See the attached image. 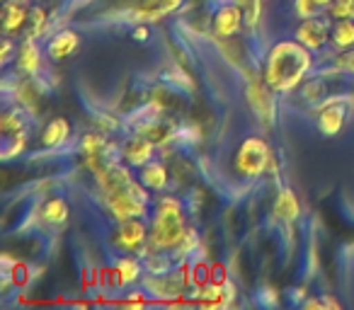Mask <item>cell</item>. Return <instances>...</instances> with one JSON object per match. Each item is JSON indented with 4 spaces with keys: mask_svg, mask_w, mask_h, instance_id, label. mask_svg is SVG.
I'll list each match as a JSON object with an SVG mask.
<instances>
[{
    "mask_svg": "<svg viewBox=\"0 0 354 310\" xmlns=\"http://www.w3.org/2000/svg\"><path fill=\"white\" fill-rule=\"evenodd\" d=\"M308 46L301 41H277L267 54L265 64V80L274 93H289L296 85L304 83L306 73L310 70V54Z\"/></svg>",
    "mask_w": 354,
    "mask_h": 310,
    "instance_id": "6da1fadb",
    "label": "cell"
},
{
    "mask_svg": "<svg viewBox=\"0 0 354 310\" xmlns=\"http://www.w3.org/2000/svg\"><path fill=\"white\" fill-rule=\"evenodd\" d=\"M185 235H187V228H185V216L180 204L172 197L158 199L156 216H153L151 233H148L151 245L160 252L177 250V245L185 240Z\"/></svg>",
    "mask_w": 354,
    "mask_h": 310,
    "instance_id": "7a4b0ae2",
    "label": "cell"
},
{
    "mask_svg": "<svg viewBox=\"0 0 354 310\" xmlns=\"http://www.w3.org/2000/svg\"><path fill=\"white\" fill-rule=\"evenodd\" d=\"M270 163H272V151L265 138L260 136H248L236 153V173L241 177L248 180L260 177L270 168Z\"/></svg>",
    "mask_w": 354,
    "mask_h": 310,
    "instance_id": "3957f363",
    "label": "cell"
},
{
    "mask_svg": "<svg viewBox=\"0 0 354 310\" xmlns=\"http://www.w3.org/2000/svg\"><path fill=\"white\" fill-rule=\"evenodd\" d=\"M330 30H333V25L323 17H306L296 30V39L304 46H308L310 51H318L330 41Z\"/></svg>",
    "mask_w": 354,
    "mask_h": 310,
    "instance_id": "277c9868",
    "label": "cell"
},
{
    "mask_svg": "<svg viewBox=\"0 0 354 310\" xmlns=\"http://www.w3.org/2000/svg\"><path fill=\"white\" fill-rule=\"evenodd\" d=\"M245 22V15H243V8L238 3H231V6H221L216 12H214V35L218 39H228V37L238 35Z\"/></svg>",
    "mask_w": 354,
    "mask_h": 310,
    "instance_id": "5b68a950",
    "label": "cell"
},
{
    "mask_svg": "<svg viewBox=\"0 0 354 310\" xmlns=\"http://www.w3.org/2000/svg\"><path fill=\"white\" fill-rule=\"evenodd\" d=\"M180 6H183V0H138L131 17L133 22H158L175 12Z\"/></svg>",
    "mask_w": 354,
    "mask_h": 310,
    "instance_id": "8992f818",
    "label": "cell"
},
{
    "mask_svg": "<svg viewBox=\"0 0 354 310\" xmlns=\"http://www.w3.org/2000/svg\"><path fill=\"white\" fill-rule=\"evenodd\" d=\"M272 93L274 90L267 85V80H252L250 83V88H248V97H250V109L257 114V119L260 122H265V124H270L272 119V114H274V109H272Z\"/></svg>",
    "mask_w": 354,
    "mask_h": 310,
    "instance_id": "52a82bcc",
    "label": "cell"
},
{
    "mask_svg": "<svg viewBox=\"0 0 354 310\" xmlns=\"http://www.w3.org/2000/svg\"><path fill=\"white\" fill-rule=\"evenodd\" d=\"M148 240V233L143 228V223H138L136 218L122 221L117 235H114V245L124 252H136L138 247H143V242Z\"/></svg>",
    "mask_w": 354,
    "mask_h": 310,
    "instance_id": "ba28073f",
    "label": "cell"
},
{
    "mask_svg": "<svg viewBox=\"0 0 354 310\" xmlns=\"http://www.w3.org/2000/svg\"><path fill=\"white\" fill-rule=\"evenodd\" d=\"M153 148H156V143L151 141V138H146L141 133V136H131L127 143H124L122 148V158L127 165H136V168H143L146 163H151L153 158Z\"/></svg>",
    "mask_w": 354,
    "mask_h": 310,
    "instance_id": "9c48e42d",
    "label": "cell"
},
{
    "mask_svg": "<svg viewBox=\"0 0 354 310\" xmlns=\"http://www.w3.org/2000/svg\"><path fill=\"white\" fill-rule=\"evenodd\" d=\"M27 20H30V10L25 8L22 0H8L3 6V32L8 37L20 35L27 27Z\"/></svg>",
    "mask_w": 354,
    "mask_h": 310,
    "instance_id": "30bf717a",
    "label": "cell"
},
{
    "mask_svg": "<svg viewBox=\"0 0 354 310\" xmlns=\"http://www.w3.org/2000/svg\"><path fill=\"white\" fill-rule=\"evenodd\" d=\"M78 46H80V37L75 35L73 30H64L49 41L46 54H49L51 61H64V59H68V56H73L75 51H78Z\"/></svg>",
    "mask_w": 354,
    "mask_h": 310,
    "instance_id": "8fae6325",
    "label": "cell"
},
{
    "mask_svg": "<svg viewBox=\"0 0 354 310\" xmlns=\"http://www.w3.org/2000/svg\"><path fill=\"white\" fill-rule=\"evenodd\" d=\"M17 68L22 70L25 75L35 78L41 68V54H39V46L35 44V39H25L17 49Z\"/></svg>",
    "mask_w": 354,
    "mask_h": 310,
    "instance_id": "7c38bea8",
    "label": "cell"
},
{
    "mask_svg": "<svg viewBox=\"0 0 354 310\" xmlns=\"http://www.w3.org/2000/svg\"><path fill=\"white\" fill-rule=\"evenodd\" d=\"M68 138H71V124L66 122L64 117H56V119H51L44 126V131H41V146L59 148V146H64Z\"/></svg>",
    "mask_w": 354,
    "mask_h": 310,
    "instance_id": "4fadbf2b",
    "label": "cell"
},
{
    "mask_svg": "<svg viewBox=\"0 0 354 310\" xmlns=\"http://www.w3.org/2000/svg\"><path fill=\"white\" fill-rule=\"evenodd\" d=\"M272 213H274V218H279V221H296V218H299V213H301V206H299V199H296V194L291 192V189H281V192L277 194V199H274Z\"/></svg>",
    "mask_w": 354,
    "mask_h": 310,
    "instance_id": "5bb4252c",
    "label": "cell"
},
{
    "mask_svg": "<svg viewBox=\"0 0 354 310\" xmlns=\"http://www.w3.org/2000/svg\"><path fill=\"white\" fill-rule=\"evenodd\" d=\"M344 126V109L339 104H325L318 117V128L325 136H337Z\"/></svg>",
    "mask_w": 354,
    "mask_h": 310,
    "instance_id": "9a60e30c",
    "label": "cell"
},
{
    "mask_svg": "<svg viewBox=\"0 0 354 310\" xmlns=\"http://www.w3.org/2000/svg\"><path fill=\"white\" fill-rule=\"evenodd\" d=\"M167 168L162 163H156V160H151V163H146L141 168V175H138V180H141V184L146 189H156V192H160V189L167 187Z\"/></svg>",
    "mask_w": 354,
    "mask_h": 310,
    "instance_id": "2e32d148",
    "label": "cell"
},
{
    "mask_svg": "<svg viewBox=\"0 0 354 310\" xmlns=\"http://www.w3.org/2000/svg\"><path fill=\"white\" fill-rule=\"evenodd\" d=\"M68 204H66L64 197H51L44 202V206H41V218H44L46 223H54V226H61V223L68 221Z\"/></svg>",
    "mask_w": 354,
    "mask_h": 310,
    "instance_id": "e0dca14e",
    "label": "cell"
},
{
    "mask_svg": "<svg viewBox=\"0 0 354 310\" xmlns=\"http://www.w3.org/2000/svg\"><path fill=\"white\" fill-rule=\"evenodd\" d=\"M330 39L337 49H354V20H335L330 30Z\"/></svg>",
    "mask_w": 354,
    "mask_h": 310,
    "instance_id": "ac0fdd59",
    "label": "cell"
},
{
    "mask_svg": "<svg viewBox=\"0 0 354 310\" xmlns=\"http://www.w3.org/2000/svg\"><path fill=\"white\" fill-rule=\"evenodd\" d=\"M114 271H117V284L129 286L138 279L141 267H138V262L133 260V257H122V260L117 262V267H114Z\"/></svg>",
    "mask_w": 354,
    "mask_h": 310,
    "instance_id": "d6986e66",
    "label": "cell"
},
{
    "mask_svg": "<svg viewBox=\"0 0 354 310\" xmlns=\"http://www.w3.org/2000/svg\"><path fill=\"white\" fill-rule=\"evenodd\" d=\"M335 0H296V12L301 17H315L320 10H328Z\"/></svg>",
    "mask_w": 354,
    "mask_h": 310,
    "instance_id": "ffe728a7",
    "label": "cell"
},
{
    "mask_svg": "<svg viewBox=\"0 0 354 310\" xmlns=\"http://www.w3.org/2000/svg\"><path fill=\"white\" fill-rule=\"evenodd\" d=\"M46 10L44 8H32L30 10V20H27V39H35L37 35H41L46 27Z\"/></svg>",
    "mask_w": 354,
    "mask_h": 310,
    "instance_id": "44dd1931",
    "label": "cell"
},
{
    "mask_svg": "<svg viewBox=\"0 0 354 310\" xmlns=\"http://www.w3.org/2000/svg\"><path fill=\"white\" fill-rule=\"evenodd\" d=\"M328 10L333 20H354V0H335Z\"/></svg>",
    "mask_w": 354,
    "mask_h": 310,
    "instance_id": "7402d4cb",
    "label": "cell"
},
{
    "mask_svg": "<svg viewBox=\"0 0 354 310\" xmlns=\"http://www.w3.org/2000/svg\"><path fill=\"white\" fill-rule=\"evenodd\" d=\"M238 6L243 8V15H245V22L248 25H257L260 20V10H262V0H233Z\"/></svg>",
    "mask_w": 354,
    "mask_h": 310,
    "instance_id": "603a6c76",
    "label": "cell"
},
{
    "mask_svg": "<svg viewBox=\"0 0 354 310\" xmlns=\"http://www.w3.org/2000/svg\"><path fill=\"white\" fill-rule=\"evenodd\" d=\"M0 128H3V133L6 136H17V133H22V119L17 117V114H3V122H0Z\"/></svg>",
    "mask_w": 354,
    "mask_h": 310,
    "instance_id": "cb8c5ba5",
    "label": "cell"
},
{
    "mask_svg": "<svg viewBox=\"0 0 354 310\" xmlns=\"http://www.w3.org/2000/svg\"><path fill=\"white\" fill-rule=\"evenodd\" d=\"M12 284L15 286H25L27 284V267L25 264H20V262H17L15 267H12Z\"/></svg>",
    "mask_w": 354,
    "mask_h": 310,
    "instance_id": "d4e9b609",
    "label": "cell"
},
{
    "mask_svg": "<svg viewBox=\"0 0 354 310\" xmlns=\"http://www.w3.org/2000/svg\"><path fill=\"white\" fill-rule=\"evenodd\" d=\"M133 39L146 41L148 39V30H146V27H136V30H133Z\"/></svg>",
    "mask_w": 354,
    "mask_h": 310,
    "instance_id": "484cf974",
    "label": "cell"
},
{
    "mask_svg": "<svg viewBox=\"0 0 354 310\" xmlns=\"http://www.w3.org/2000/svg\"><path fill=\"white\" fill-rule=\"evenodd\" d=\"M10 49H12L10 39H6V41H3V64H8V61H10Z\"/></svg>",
    "mask_w": 354,
    "mask_h": 310,
    "instance_id": "4316f807",
    "label": "cell"
}]
</instances>
